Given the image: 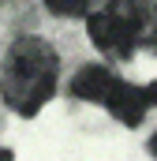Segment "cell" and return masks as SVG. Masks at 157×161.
Instances as JSON below:
<instances>
[{
	"label": "cell",
	"mask_w": 157,
	"mask_h": 161,
	"mask_svg": "<svg viewBox=\"0 0 157 161\" xmlns=\"http://www.w3.org/2000/svg\"><path fill=\"white\" fill-rule=\"evenodd\" d=\"M52 86H56V53H52V45L41 38H19L8 53V64H4V82H0L4 101L15 113L34 116L52 97Z\"/></svg>",
	"instance_id": "1"
},
{
	"label": "cell",
	"mask_w": 157,
	"mask_h": 161,
	"mask_svg": "<svg viewBox=\"0 0 157 161\" xmlns=\"http://www.w3.org/2000/svg\"><path fill=\"white\" fill-rule=\"evenodd\" d=\"M109 15L123 26L135 49L157 45V0H112Z\"/></svg>",
	"instance_id": "2"
},
{
	"label": "cell",
	"mask_w": 157,
	"mask_h": 161,
	"mask_svg": "<svg viewBox=\"0 0 157 161\" xmlns=\"http://www.w3.org/2000/svg\"><path fill=\"white\" fill-rule=\"evenodd\" d=\"M105 109L116 116L120 124H127V127H138L142 116H146V109H150V97H146V86H135V82H112V90H109V97H105Z\"/></svg>",
	"instance_id": "3"
},
{
	"label": "cell",
	"mask_w": 157,
	"mask_h": 161,
	"mask_svg": "<svg viewBox=\"0 0 157 161\" xmlns=\"http://www.w3.org/2000/svg\"><path fill=\"white\" fill-rule=\"evenodd\" d=\"M86 34H90V41H94L101 53H109V56H120V60H127V56L135 53L131 38L123 34V26H120L116 19L109 15V8H101V11H94V15L86 19Z\"/></svg>",
	"instance_id": "4"
},
{
	"label": "cell",
	"mask_w": 157,
	"mask_h": 161,
	"mask_svg": "<svg viewBox=\"0 0 157 161\" xmlns=\"http://www.w3.org/2000/svg\"><path fill=\"white\" fill-rule=\"evenodd\" d=\"M112 71L109 68H101V64H86V68H78L75 79H71V94H75L78 101H90V105H105V97H109V90H112Z\"/></svg>",
	"instance_id": "5"
},
{
	"label": "cell",
	"mask_w": 157,
	"mask_h": 161,
	"mask_svg": "<svg viewBox=\"0 0 157 161\" xmlns=\"http://www.w3.org/2000/svg\"><path fill=\"white\" fill-rule=\"evenodd\" d=\"M49 8H52V11H75L78 0H49Z\"/></svg>",
	"instance_id": "6"
},
{
	"label": "cell",
	"mask_w": 157,
	"mask_h": 161,
	"mask_svg": "<svg viewBox=\"0 0 157 161\" xmlns=\"http://www.w3.org/2000/svg\"><path fill=\"white\" fill-rule=\"evenodd\" d=\"M146 97H150V105H157V82H150V86H146Z\"/></svg>",
	"instance_id": "7"
},
{
	"label": "cell",
	"mask_w": 157,
	"mask_h": 161,
	"mask_svg": "<svg viewBox=\"0 0 157 161\" xmlns=\"http://www.w3.org/2000/svg\"><path fill=\"white\" fill-rule=\"evenodd\" d=\"M150 154H154V158H157V135H154V139H150Z\"/></svg>",
	"instance_id": "8"
}]
</instances>
